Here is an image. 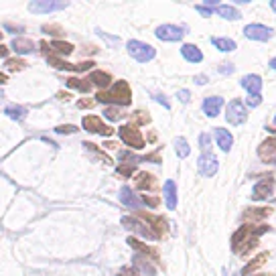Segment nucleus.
Returning a JSON list of instances; mask_svg holds the SVG:
<instances>
[{
	"label": "nucleus",
	"mask_w": 276,
	"mask_h": 276,
	"mask_svg": "<svg viewBox=\"0 0 276 276\" xmlns=\"http://www.w3.org/2000/svg\"><path fill=\"white\" fill-rule=\"evenodd\" d=\"M213 136H215V142H217V146L222 148L224 152H230V150H232L234 136L230 134V130H226V128H215V130H213Z\"/></svg>",
	"instance_id": "17"
},
{
	"label": "nucleus",
	"mask_w": 276,
	"mask_h": 276,
	"mask_svg": "<svg viewBox=\"0 0 276 276\" xmlns=\"http://www.w3.org/2000/svg\"><path fill=\"white\" fill-rule=\"evenodd\" d=\"M207 81V77L205 75H199V77H195V83H199V85H203Z\"/></svg>",
	"instance_id": "53"
},
{
	"label": "nucleus",
	"mask_w": 276,
	"mask_h": 276,
	"mask_svg": "<svg viewBox=\"0 0 276 276\" xmlns=\"http://www.w3.org/2000/svg\"><path fill=\"white\" fill-rule=\"evenodd\" d=\"M118 136L130 146V148H144V144H146V140H144V136L138 132V128L134 126V124H124V126H120V130H118Z\"/></svg>",
	"instance_id": "4"
},
{
	"label": "nucleus",
	"mask_w": 276,
	"mask_h": 276,
	"mask_svg": "<svg viewBox=\"0 0 276 276\" xmlns=\"http://www.w3.org/2000/svg\"><path fill=\"white\" fill-rule=\"evenodd\" d=\"M134 266H138V270L142 272V274H146V276H154L156 274V270H154V266L150 264V262H146L144 258H140V256H134Z\"/></svg>",
	"instance_id": "31"
},
{
	"label": "nucleus",
	"mask_w": 276,
	"mask_h": 276,
	"mask_svg": "<svg viewBox=\"0 0 276 276\" xmlns=\"http://www.w3.org/2000/svg\"><path fill=\"white\" fill-rule=\"evenodd\" d=\"M144 160H150V162H156V164H160V156H158V152H150L148 156H144Z\"/></svg>",
	"instance_id": "48"
},
{
	"label": "nucleus",
	"mask_w": 276,
	"mask_h": 276,
	"mask_svg": "<svg viewBox=\"0 0 276 276\" xmlns=\"http://www.w3.org/2000/svg\"><path fill=\"white\" fill-rule=\"evenodd\" d=\"M142 203L148 205V207H156V205H158V199H156V197H142Z\"/></svg>",
	"instance_id": "47"
},
{
	"label": "nucleus",
	"mask_w": 276,
	"mask_h": 276,
	"mask_svg": "<svg viewBox=\"0 0 276 276\" xmlns=\"http://www.w3.org/2000/svg\"><path fill=\"white\" fill-rule=\"evenodd\" d=\"M7 79H9V77H7L5 73H0V85H3V83H7Z\"/></svg>",
	"instance_id": "54"
},
{
	"label": "nucleus",
	"mask_w": 276,
	"mask_h": 276,
	"mask_svg": "<svg viewBox=\"0 0 276 276\" xmlns=\"http://www.w3.org/2000/svg\"><path fill=\"white\" fill-rule=\"evenodd\" d=\"M199 144H201V150L207 152V150L211 148V136H209L207 132H203V134L199 136Z\"/></svg>",
	"instance_id": "39"
},
{
	"label": "nucleus",
	"mask_w": 276,
	"mask_h": 276,
	"mask_svg": "<svg viewBox=\"0 0 276 276\" xmlns=\"http://www.w3.org/2000/svg\"><path fill=\"white\" fill-rule=\"evenodd\" d=\"M270 9H272V11L276 13V0H272V3H270Z\"/></svg>",
	"instance_id": "56"
},
{
	"label": "nucleus",
	"mask_w": 276,
	"mask_h": 276,
	"mask_svg": "<svg viewBox=\"0 0 276 276\" xmlns=\"http://www.w3.org/2000/svg\"><path fill=\"white\" fill-rule=\"evenodd\" d=\"M5 29H7L9 33H19V35L25 33V27H23V25H19V27H15V25H5Z\"/></svg>",
	"instance_id": "46"
},
{
	"label": "nucleus",
	"mask_w": 276,
	"mask_h": 276,
	"mask_svg": "<svg viewBox=\"0 0 276 276\" xmlns=\"http://www.w3.org/2000/svg\"><path fill=\"white\" fill-rule=\"evenodd\" d=\"M49 45H51V49H55V51L61 53V55H69V53H73V45L67 43V41H49Z\"/></svg>",
	"instance_id": "34"
},
{
	"label": "nucleus",
	"mask_w": 276,
	"mask_h": 276,
	"mask_svg": "<svg viewBox=\"0 0 276 276\" xmlns=\"http://www.w3.org/2000/svg\"><path fill=\"white\" fill-rule=\"evenodd\" d=\"M177 98H179L183 104H187V102L191 100V94H189L187 89H179V91H177Z\"/></svg>",
	"instance_id": "44"
},
{
	"label": "nucleus",
	"mask_w": 276,
	"mask_h": 276,
	"mask_svg": "<svg viewBox=\"0 0 276 276\" xmlns=\"http://www.w3.org/2000/svg\"><path fill=\"white\" fill-rule=\"evenodd\" d=\"M258 276H272V274H258Z\"/></svg>",
	"instance_id": "57"
},
{
	"label": "nucleus",
	"mask_w": 276,
	"mask_h": 276,
	"mask_svg": "<svg viewBox=\"0 0 276 276\" xmlns=\"http://www.w3.org/2000/svg\"><path fill=\"white\" fill-rule=\"evenodd\" d=\"M67 87L77 89V91H81V94H87V91H89V87H91V83H89V81H85V79L69 77V79H67Z\"/></svg>",
	"instance_id": "32"
},
{
	"label": "nucleus",
	"mask_w": 276,
	"mask_h": 276,
	"mask_svg": "<svg viewBox=\"0 0 276 276\" xmlns=\"http://www.w3.org/2000/svg\"><path fill=\"white\" fill-rule=\"evenodd\" d=\"M240 83L244 89H248L250 96H260V89H262V77L260 75H244Z\"/></svg>",
	"instance_id": "20"
},
{
	"label": "nucleus",
	"mask_w": 276,
	"mask_h": 276,
	"mask_svg": "<svg viewBox=\"0 0 276 276\" xmlns=\"http://www.w3.org/2000/svg\"><path fill=\"white\" fill-rule=\"evenodd\" d=\"M187 29L185 27H177V25H160L154 35L160 39V41H167V43H175V41H181L185 37Z\"/></svg>",
	"instance_id": "7"
},
{
	"label": "nucleus",
	"mask_w": 276,
	"mask_h": 276,
	"mask_svg": "<svg viewBox=\"0 0 276 276\" xmlns=\"http://www.w3.org/2000/svg\"><path fill=\"white\" fill-rule=\"evenodd\" d=\"M0 41H3V33H0Z\"/></svg>",
	"instance_id": "58"
},
{
	"label": "nucleus",
	"mask_w": 276,
	"mask_h": 276,
	"mask_svg": "<svg viewBox=\"0 0 276 276\" xmlns=\"http://www.w3.org/2000/svg\"><path fill=\"white\" fill-rule=\"evenodd\" d=\"M11 47H13V51H15L17 55H29V53H33V51L37 49V47H35V41H31V39H27V37H17V39H13Z\"/></svg>",
	"instance_id": "18"
},
{
	"label": "nucleus",
	"mask_w": 276,
	"mask_h": 276,
	"mask_svg": "<svg viewBox=\"0 0 276 276\" xmlns=\"http://www.w3.org/2000/svg\"><path fill=\"white\" fill-rule=\"evenodd\" d=\"M222 106H224V100L219 98V96L207 98V100L203 102V112H205V116H209V118H215L219 112H222Z\"/></svg>",
	"instance_id": "19"
},
{
	"label": "nucleus",
	"mask_w": 276,
	"mask_h": 276,
	"mask_svg": "<svg viewBox=\"0 0 276 276\" xmlns=\"http://www.w3.org/2000/svg\"><path fill=\"white\" fill-rule=\"evenodd\" d=\"M55 132H57V134H71V132H77V128L75 126H57Z\"/></svg>",
	"instance_id": "42"
},
{
	"label": "nucleus",
	"mask_w": 276,
	"mask_h": 276,
	"mask_svg": "<svg viewBox=\"0 0 276 276\" xmlns=\"http://www.w3.org/2000/svg\"><path fill=\"white\" fill-rule=\"evenodd\" d=\"M104 116L110 118V120H116V118H120V110H116V108H106Z\"/></svg>",
	"instance_id": "40"
},
{
	"label": "nucleus",
	"mask_w": 276,
	"mask_h": 276,
	"mask_svg": "<svg viewBox=\"0 0 276 276\" xmlns=\"http://www.w3.org/2000/svg\"><path fill=\"white\" fill-rule=\"evenodd\" d=\"M134 185L140 189V191H154L158 185H156V177L148 171H140L134 179Z\"/></svg>",
	"instance_id": "16"
},
{
	"label": "nucleus",
	"mask_w": 276,
	"mask_h": 276,
	"mask_svg": "<svg viewBox=\"0 0 276 276\" xmlns=\"http://www.w3.org/2000/svg\"><path fill=\"white\" fill-rule=\"evenodd\" d=\"M175 152H177V156H179V158H185V156H189V152H191V146H189V142H187L183 136L175 138Z\"/></svg>",
	"instance_id": "33"
},
{
	"label": "nucleus",
	"mask_w": 276,
	"mask_h": 276,
	"mask_svg": "<svg viewBox=\"0 0 276 276\" xmlns=\"http://www.w3.org/2000/svg\"><path fill=\"white\" fill-rule=\"evenodd\" d=\"M96 100L98 102H104V104H118V106H130L132 102V89L126 81H116L108 91L106 89H100L96 94Z\"/></svg>",
	"instance_id": "2"
},
{
	"label": "nucleus",
	"mask_w": 276,
	"mask_h": 276,
	"mask_svg": "<svg viewBox=\"0 0 276 276\" xmlns=\"http://www.w3.org/2000/svg\"><path fill=\"white\" fill-rule=\"evenodd\" d=\"M213 47H217L219 51H224V53H230V51H236V43L228 37H213L211 39Z\"/></svg>",
	"instance_id": "27"
},
{
	"label": "nucleus",
	"mask_w": 276,
	"mask_h": 276,
	"mask_svg": "<svg viewBox=\"0 0 276 276\" xmlns=\"http://www.w3.org/2000/svg\"><path fill=\"white\" fill-rule=\"evenodd\" d=\"M181 55L187 61H191V63H201L203 61V53L195 45H183L181 47Z\"/></svg>",
	"instance_id": "25"
},
{
	"label": "nucleus",
	"mask_w": 276,
	"mask_h": 276,
	"mask_svg": "<svg viewBox=\"0 0 276 276\" xmlns=\"http://www.w3.org/2000/svg\"><path fill=\"white\" fill-rule=\"evenodd\" d=\"M226 118H228V122L234 124V126H240V124L246 122L248 110H246V106H244L242 100H232V102L228 104V108H226Z\"/></svg>",
	"instance_id": "5"
},
{
	"label": "nucleus",
	"mask_w": 276,
	"mask_h": 276,
	"mask_svg": "<svg viewBox=\"0 0 276 276\" xmlns=\"http://www.w3.org/2000/svg\"><path fill=\"white\" fill-rule=\"evenodd\" d=\"M122 226H124L126 230H130V232L138 234V236L144 238V240H158V238L154 236V232H152L146 224H142L140 219H136V217H130V215L122 217Z\"/></svg>",
	"instance_id": "6"
},
{
	"label": "nucleus",
	"mask_w": 276,
	"mask_h": 276,
	"mask_svg": "<svg viewBox=\"0 0 276 276\" xmlns=\"http://www.w3.org/2000/svg\"><path fill=\"white\" fill-rule=\"evenodd\" d=\"M264 232H268L266 226H262V228L256 230L252 224H244L232 236V248H234V252H238V254H250L258 246V236L264 234Z\"/></svg>",
	"instance_id": "1"
},
{
	"label": "nucleus",
	"mask_w": 276,
	"mask_h": 276,
	"mask_svg": "<svg viewBox=\"0 0 276 276\" xmlns=\"http://www.w3.org/2000/svg\"><path fill=\"white\" fill-rule=\"evenodd\" d=\"M134 171H136V169H134V164H124V162H122L120 167H118V173H120L122 177H132Z\"/></svg>",
	"instance_id": "38"
},
{
	"label": "nucleus",
	"mask_w": 276,
	"mask_h": 276,
	"mask_svg": "<svg viewBox=\"0 0 276 276\" xmlns=\"http://www.w3.org/2000/svg\"><path fill=\"white\" fill-rule=\"evenodd\" d=\"M83 146H85L87 150H91L94 154H98V158H102V160H104L106 164H112V158H110V156H106V154H104V152H102V150H100V148H98L96 144H91V142H85Z\"/></svg>",
	"instance_id": "35"
},
{
	"label": "nucleus",
	"mask_w": 276,
	"mask_h": 276,
	"mask_svg": "<svg viewBox=\"0 0 276 276\" xmlns=\"http://www.w3.org/2000/svg\"><path fill=\"white\" fill-rule=\"evenodd\" d=\"M128 53L132 55V57L136 59V61H140V63H146V61H150L154 55H156V51H154V47H150V45H146V43H142V41H136V39H132V41H128Z\"/></svg>",
	"instance_id": "3"
},
{
	"label": "nucleus",
	"mask_w": 276,
	"mask_h": 276,
	"mask_svg": "<svg viewBox=\"0 0 276 276\" xmlns=\"http://www.w3.org/2000/svg\"><path fill=\"white\" fill-rule=\"evenodd\" d=\"M5 114H7L11 120L21 122V120H25V116H27V108H25V106H9V108L5 110Z\"/></svg>",
	"instance_id": "28"
},
{
	"label": "nucleus",
	"mask_w": 276,
	"mask_h": 276,
	"mask_svg": "<svg viewBox=\"0 0 276 276\" xmlns=\"http://www.w3.org/2000/svg\"><path fill=\"white\" fill-rule=\"evenodd\" d=\"M217 15L219 17H224V19H228V21H240V11L238 9H234V7H230V5H217Z\"/></svg>",
	"instance_id": "26"
},
{
	"label": "nucleus",
	"mask_w": 276,
	"mask_h": 276,
	"mask_svg": "<svg viewBox=\"0 0 276 276\" xmlns=\"http://www.w3.org/2000/svg\"><path fill=\"white\" fill-rule=\"evenodd\" d=\"M132 122L134 124H148L150 122V116L146 112H142V110H138V112L132 114Z\"/></svg>",
	"instance_id": "37"
},
{
	"label": "nucleus",
	"mask_w": 276,
	"mask_h": 276,
	"mask_svg": "<svg viewBox=\"0 0 276 276\" xmlns=\"http://www.w3.org/2000/svg\"><path fill=\"white\" fill-rule=\"evenodd\" d=\"M89 83H94V85H98L100 89H104V87H108L110 83H112V75L106 73V71L96 69V71L89 73Z\"/></svg>",
	"instance_id": "23"
},
{
	"label": "nucleus",
	"mask_w": 276,
	"mask_h": 276,
	"mask_svg": "<svg viewBox=\"0 0 276 276\" xmlns=\"http://www.w3.org/2000/svg\"><path fill=\"white\" fill-rule=\"evenodd\" d=\"M246 102H248V106H250V108H256V106H260V104H262V98H260V96H248V100H246Z\"/></svg>",
	"instance_id": "43"
},
{
	"label": "nucleus",
	"mask_w": 276,
	"mask_h": 276,
	"mask_svg": "<svg viewBox=\"0 0 276 276\" xmlns=\"http://www.w3.org/2000/svg\"><path fill=\"white\" fill-rule=\"evenodd\" d=\"M154 98H156V100H158V102H160V104H162L164 108H171V106H169V100L164 98V96H154Z\"/></svg>",
	"instance_id": "51"
},
{
	"label": "nucleus",
	"mask_w": 276,
	"mask_h": 276,
	"mask_svg": "<svg viewBox=\"0 0 276 276\" xmlns=\"http://www.w3.org/2000/svg\"><path fill=\"white\" fill-rule=\"evenodd\" d=\"M5 67H7L9 71H21V69L27 67V63H25L23 59H9V61L5 63Z\"/></svg>",
	"instance_id": "36"
},
{
	"label": "nucleus",
	"mask_w": 276,
	"mask_h": 276,
	"mask_svg": "<svg viewBox=\"0 0 276 276\" xmlns=\"http://www.w3.org/2000/svg\"><path fill=\"white\" fill-rule=\"evenodd\" d=\"M77 106L79 108H94V100H79Z\"/></svg>",
	"instance_id": "49"
},
{
	"label": "nucleus",
	"mask_w": 276,
	"mask_h": 276,
	"mask_svg": "<svg viewBox=\"0 0 276 276\" xmlns=\"http://www.w3.org/2000/svg\"><path fill=\"white\" fill-rule=\"evenodd\" d=\"M274 122H276V116H274Z\"/></svg>",
	"instance_id": "59"
},
{
	"label": "nucleus",
	"mask_w": 276,
	"mask_h": 276,
	"mask_svg": "<svg viewBox=\"0 0 276 276\" xmlns=\"http://www.w3.org/2000/svg\"><path fill=\"white\" fill-rule=\"evenodd\" d=\"M0 57H9V49L5 45H0Z\"/></svg>",
	"instance_id": "52"
},
{
	"label": "nucleus",
	"mask_w": 276,
	"mask_h": 276,
	"mask_svg": "<svg viewBox=\"0 0 276 276\" xmlns=\"http://www.w3.org/2000/svg\"><path fill=\"white\" fill-rule=\"evenodd\" d=\"M244 35H246L250 41H260V43H264V41H268V39L272 37V29H268L266 25L252 23V25H248V27L244 29Z\"/></svg>",
	"instance_id": "11"
},
{
	"label": "nucleus",
	"mask_w": 276,
	"mask_h": 276,
	"mask_svg": "<svg viewBox=\"0 0 276 276\" xmlns=\"http://www.w3.org/2000/svg\"><path fill=\"white\" fill-rule=\"evenodd\" d=\"M219 71H222V73H230V71H234V65H230V63L219 65Z\"/></svg>",
	"instance_id": "50"
},
{
	"label": "nucleus",
	"mask_w": 276,
	"mask_h": 276,
	"mask_svg": "<svg viewBox=\"0 0 276 276\" xmlns=\"http://www.w3.org/2000/svg\"><path fill=\"white\" fill-rule=\"evenodd\" d=\"M162 191H164V203H167V207L175 209L177 207V185H175V181L169 179L167 183H164Z\"/></svg>",
	"instance_id": "22"
},
{
	"label": "nucleus",
	"mask_w": 276,
	"mask_h": 276,
	"mask_svg": "<svg viewBox=\"0 0 276 276\" xmlns=\"http://www.w3.org/2000/svg\"><path fill=\"white\" fill-rule=\"evenodd\" d=\"M120 276H122V274H120Z\"/></svg>",
	"instance_id": "60"
},
{
	"label": "nucleus",
	"mask_w": 276,
	"mask_h": 276,
	"mask_svg": "<svg viewBox=\"0 0 276 276\" xmlns=\"http://www.w3.org/2000/svg\"><path fill=\"white\" fill-rule=\"evenodd\" d=\"M138 215L144 219V224L154 232V236L156 238H162L164 234H167V230H169V224H167V219L164 217H158V215H150V213H142V211H138Z\"/></svg>",
	"instance_id": "9"
},
{
	"label": "nucleus",
	"mask_w": 276,
	"mask_h": 276,
	"mask_svg": "<svg viewBox=\"0 0 276 276\" xmlns=\"http://www.w3.org/2000/svg\"><path fill=\"white\" fill-rule=\"evenodd\" d=\"M270 213H272L270 207H248L242 219H246V222H260V219H266Z\"/></svg>",
	"instance_id": "21"
},
{
	"label": "nucleus",
	"mask_w": 276,
	"mask_h": 276,
	"mask_svg": "<svg viewBox=\"0 0 276 276\" xmlns=\"http://www.w3.org/2000/svg\"><path fill=\"white\" fill-rule=\"evenodd\" d=\"M47 61H49V65L57 67V69H63V71H77V73H79V71H85V69H91V67H94V61H83V63L71 65V63H67V61L59 59L57 55H53V57H49Z\"/></svg>",
	"instance_id": "12"
},
{
	"label": "nucleus",
	"mask_w": 276,
	"mask_h": 276,
	"mask_svg": "<svg viewBox=\"0 0 276 276\" xmlns=\"http://www.w3.org/2000/svg\"><path fill=\"white\" fill-rule=\"evenodd\" d=\"M266 260H268V252H262L258 258H254L252 262H248V264H246V268L242 270V274H244V276H250V274H252L254 270H258V268H260Z\"/></svg>",
	"instance_id": "30"
},
{
	"label": "nucleus",
	"mask_w": 276,
	"mask_h": 276,
	"mask_svg": "<svg viewBox=\"0 0 276 276\" xmlns=\"http://www.w3.org/2000/svg\"><path fill=\"white\" fill-rule=\"evenodd\" d=\"M195 9H197V13H199V15H203V17H209V15L213 13V9H207L205 5H197Z\"/></svg>",
	"instance_id": "45"
},
{
	"label": "nucleus",
	"mask_w": 276,
	"mask_h": 276,
	"mask_svg": "<svg viewBox=\"0 0 276 276\" xmlns=\"http://www.w3.org/2000/svg\"><path fill=\"white\" fill-rule=\"evenodd\" d=\"M258 154H260V160L262 162H276V136L272 138H266L260 146H258Z\"/></svg>",
	"instance_id": "15"
},
{
	"label": "nucleus",
	"mask_w": 276,
	"mask_h": 276,
	"mask_svg": "<svg viewBox=\"0 0 276 276\" xmlns=\"http://www.w3.org/2000/svg\"><path fill=\"white\" fill-rule=\"evenodd\" d=\"M81 124H83V128L87 132H94V134H102V136H112L114 134V128L112 126H106L98 116H85L81 120Z\"/></svg>",
	"instance_id": "10"
},
{
	"label": "nucleus",
	"mask_w": 276,
	"mask_h": 276,
	"mask_svg": "<svg viewBox=\"0 0 276 276\" xmlns=\"http://www.w3.org/2000/svg\"><path fill=\"white\" fill-rule=\"evenodd\" d=\"M120 201H122L126 207H130V209H138V207H140V199L134 195V191H132L130 187H122V189H120Z\"/></svg>",
	"instance_id": "24"
},
{
	"label": "nucleus",
	"mask_w": 276,
	"mask_h": 276,
	"mask_svg": "<svg viewBox=\"0 0 276 276\" xmlns=\"http://www.w3.org/2000/svg\"><path fill=\"white\" fill-rule=\"evenodd\" d=\"M31 13H53V11H63L67 9V3H57V0H35L29 5Z\"/></svg>",
	"instance_id": "14"
},
{
	"label": "nucleus",
	"mask_w": 276,
	"mask_h": 276,
	"mask_svg": "<svg viewBox=\"0 0 276 276\" xmlns=\"http://www.w3.org/2000/svg\"><path fill=\"white\" fill-rule=\"evenodd\" d=\"M272 193H274V177H264L262 181L256 183V187H254V191H252V199L264 201V199H268Z\"/></svg>",
	"instance_id": "13"
},
{
	"label": "nucleus",
	"mask_w": 276,
	"mask_h": 276,
	"mask_svg": "<svg viewBox=\"0 0 276 276\" xmlns=\"http://www.w3.org/2000/svg\"><path fill=\"white\" fill-rule=\"evenodd\" d=\"M128 244L134 248V250H138L140 254H144V256H150V258H158V254H156V250H152V248H148L146 244H142V242H138L136 238H128Z\"/></svg>",
	"instance_id": "29"
},
{
	"label": "nucleus",
	"mask_w": 276,
	"mask_h": 276,
	"mask_svg": "<svg viewBox=\"0 0 276 276\" xmlns=\"http://www.w3.org/2000/svg\"><path fill=\"white\" fill-rule=\"evenodd\" d=\"M270 67L276 71V57H272V61H270Z\"/></svg>",
	"instance_id": "55"
},
{
	"label": "nucleus",
	"mask_w": 276,
	"mask_h": 276,
	"mask_svg": "<svg viewBox=\"0 0 276 276\" xmlns=\"http://www.w3.org/2000/svg\"><path fill=\"white\" fill-rule=\"evenodd\" d=\"M43 33H51V35H63V29L61 27H49V25H45L43 27Z\"/></svg>",
	"instance_id": "41"
},
{
	"label": "nucleus",
	"mask_w": 276,
	"mask_h": 276,
	"mask_svg": "<svg viewBox=\"0 0 276 276\" xmlns=\"http://www.w3.org/2000/svg\"><path fill=\"white\" fill-rule=\"evenodd\" d=\"M197 169H199V173H201L203 177H213V175L217 173L219 162H217V158H215V154H213L211 150L201 152V156H199V160H197Z\"/></svg>",
	"instance_id": "8"
}]
</instances>
